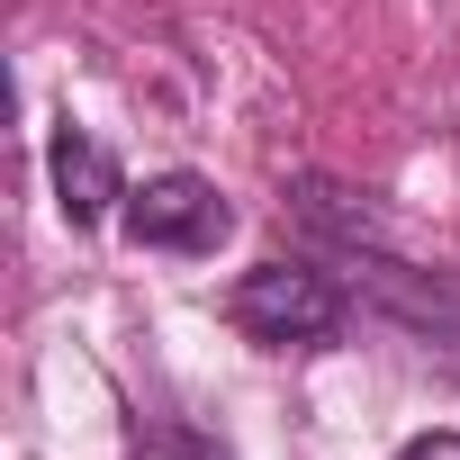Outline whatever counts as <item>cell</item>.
<instances>
[{
	"instance_id": "obj_4",
	"label": "cell",
	"mask_w": 460,
	"mask_h": 460,
	"mask_svg": "<svg viewBox=\"0 0 460 460\" xmlns=\"http://www.w3.org/2000/svg\"><path fill=\"white\" fill-rule=\"evenodd\" d=\"M46 172H55V208H64L73 226H100V217L127 199L109 145H91L82 127H55V136H46Z\"/></svg>"
},
{
	"instance_id": "obj_2",
	"label": "cell",
	"mask_w": 460,
	"mask_h": 460,
	"mask_svg": "<svg viewBox=\"0 0 460 460\" xmlns=\"http://www.w3.org/2000/svg\"><path fill=\"white\" fill-rule=\"evenodd\" d=\"M127 235L145 253H217L235 235V208H226L217 181H199V172H154L145 190H127Z\"/></svg>"
},
{
	"instance_id": "obj_6",
	"label": "cell",
	"mask_w": 460,
	"mask_h": 460,
	"mask_svg": "<svg viewBox=\"0 0 460 460\" xmlns=\"http://www.w3.org/2000/svg\"><path fill=\"white\" fill-rule=\"evenodd\" d=\"M397 460H460V433H415Z\"/></svg>"
},
{
	"instance_id": "obj_3",
	"label": "cell",
	"mask_w": 460,
	"mask_h": 460,
	"mask_svg": "<svg viewBox=\"0 0 460 460\" xmlns=\"http://www.w3.org/2000/svg\"><path fill=\"white\" fill-rule=\"evenodd\" d=\"M352 289H370L415 334H460V271H415V262H397L379 244H352Z\"/></svg>"
},
{
	"instance_id": "obj_5",
	"label": "cell",
	"mask_w": 460,
	"mask_h": 460,
	"mask_svg": "<svg viewBox=\"0 0 460 460\" xmlns=\"http://www.w3.org/2000/svg\"><path fill=\"white\" fill-rule=\"evenodd\" d=\"M127 460H235L217 433H199V424H145L136 442H127Z\"/></svg>"
},
{
	"instance_id": "obj_1",
	"label": "cell",
	"mask_w": 460,
	"mask_h": 460,
	"mask_svg": "<svg viewBox=\"0 0 460 460\" xmlns=\"http://www.w3.org/2000/svg\"><path fill=\"white\" fill-rule=\"evenodd\" d=\"M226 316H235V334H253L271 352H307V343H334L343 334L352 298L316 262H253L235 289H226Z\"/></svg>"
}]
</instances>
